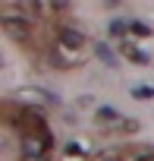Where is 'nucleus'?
<instances>
[{"instance_id":"1","label":"nucleus","mask_w":154,"mask_h":161,"mask_svg":"<svg viewBox=\"0 0 154 161\" xmlns=\"http://www.w3.org/2000/svg\"><path fill=\"white\" fill-rule=\"evenodd\" d=\"M50 145H54V139H50L47 133H35V136H25V139H22V155H25L28 161H41V158L50 152Z\"/></svg>"},{"instance_id":"2","label":"nucleus","mask_w":154,"mask_h":161,"mask_svg":"<svg viewBox=\"0 0 154 161\" xmlns=\"http://www.w3.org/2000/svg\"><path fill=\"white\" fill-rule=\"evenodd\" d=\"M60 41H63V47H82V32H72V29H63L60 32Z\"/></svg>"},{"instance_id":"3","label":"nucleus","mask_w":154,"mask_h":161,"mask_svg":"<svg viewBox=\"0 0 154 161\" xmlns=\"http://www.w3.org/2000/svg\"><path fill=\"white\" fill-rule=\"evenodd\" d=\"M132 95H135V98H151V95H154V89H148V86H138Z\"/></svg>"},{"instance_id":"4","label":"nucleus","mask_w":154,"mask_h":161,"mask_svg":"<svg viewBox=\"0 0 154 161\" xmlns=\"http://www.w3.org/2000/svg\"><path fill=\"white\" fill-rule=\"evenodd\" d=\"M98 114H101V117H104V120H120V114H116V111H113V108H101V111H98Z\"/></svg>"},{"instance_id":"5","label":"nucleus","mask_w":154,"mask_h":161,"mask_svg":"<svg viewBox=\"0 0 154 161\" xmlns=\"http://www.w3.org/2000/svg\"><path fill=\"white\" fill-rule=\"evenodd\" d=\"M129 161H154V152H138V155L129 158Z\"/></svg>"},{"instance_id":"6","label":"nucleus","mask_w":154,"mask_h":161,"mask_svg":"<svg viewBox=\"0 0 154 161\" xmlns=\"http://www.w3.org/2000/svg\"><path fill=\"white\" fill-rule=\"evenodd\" d=\"M50 7H57V10H60V7H66V0H50Z\"/></svg>"}]
</instances>
